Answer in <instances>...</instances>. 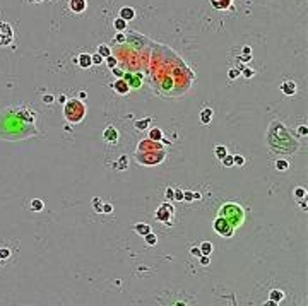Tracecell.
<instances>
[{"label": "cell", "instance_id": "cell-1", "mask_svg": "<svg viewBox=\"0 0 308 306\" xmlns=\"http://www.w3.org/2000/svg\"><path fill=\"white\" fill-rule=\"evenodd\" d=\"M84 115H86V106L81 99H67V103L63 104V116L67 122L79 123L82 122Z\"/></svg>", "mask_w": 308, "mask_h": 306}, {"label": "cell", "instance_id": "cell-2", "mask_svg": "<svg viewBox=\"0 0 308 306\" xmlns=\"http://www.w3.org/2000/svg\"><path fill=\"white\" fill-rule=\"evenodd\" d=\"M219 216H223L233 228L241 226L243 224V219H245L243 209H241L240 205H236V203H224V205L219 209Z\"/></svg>", "mask_w": 308, "mask_h": 306}, {"label": "cell", "instance_id": "cell-3", "mask_svg": "<svg viewBox=\"0 0 308 306\" xmlns=\"http://www.w3.org/2000/svg\"><path fill=\"white\" fill-rule=\"evenodd\" d=\"M214 231L221 236V238H231L233 233H235V228L228 223L223 216H219V217H216V221H214Z\"/></svg>", "mask_w": 308, "mask_h": 306}, {"label": "cell", "instance_id": "cell-4", "mask_svg": "<svg viewBox=\"0 0 308 306\" xmlns=\"http://www.w3.org/2000/svg\"><path fill=\"white\" fill-rule=\"evenodd\" d=\"M173 214H175V207L169 205V203H163V205L158 207V210H156V219L161 221V223H169Z\"/></svg>", "mask_w": 308, "mask_h": 306}, {"label": "cell", "instance_id": "cell-5", "mask_svg": "<svg viewBox=\"0 0 308 306\" xmlns=\"http://www.w3.org/2000/svg\"><path fill=\"white\" fill-rule=\"evenodd\" d=\"M12 38H14V33L10 29L9 24L5 23H0V46H7L12 43Z\"/></svg>", "mask_w": 308, "mask_h": 306}, {"label": "cell", "instance_id": "cell-6", "mask_svg": "<svg viewBox=\"0 0 308 306\" xmlns=\"http://www.w3.org/2000/svg\"><path fill=\"white\" fill-rule=\"evenodd\" d=\"M111 87H113V89L117 91V94H120V96H123V94H127V93H129V89H130L129 82H127L125 79H118L117 82H113V84H111Z\"/></svg>", "mask_w": 308, "mask_h": 306}, {"label": "cell", "instance_id": "cell-7", "mask_svg": "<svg viewBox=\"0 0 308 306\" xmlns=\"http://www.w3.org/2000/svg\"><path fill=\"white\" fill-rule=\"evenodd\" d=\"M68 7H70L72 12L81 14V12H84V10H86L88 2H86V0H70V2H68Z\"/></svg>", "mask_w": 308, "mask_h": 306}, {"label": "cell", "instance_id": "cell-8", "mask_svg": "<svg viewBox=\"0 0 308 306\" xmlns=\"http://www.w3.org/2000/svg\"><path fill=\"white\" fill-rule=\"evenodd\" d=\"M281 91H282V94H286V96H295L296 94V84L293 81H284L281 84Z\"/></svg>", "mask_w": 308, "mask_h": 306}, {"label": "cell", "instance_id": "cell-9", "mask_svg": "<svg viewBox=\"0 0 308 306\" xmlns=\"http://www.w3.org/2000/svg\"><path fill=\"white\" fill-rule=\"evenodd\" d=\"M103 139L108 142H117L118 140V130L115 127H106L103 132Z\"/></svg>", "mask_w": 308, "mask_h": 306}, {"label": "cell", "instance_id": "cell-10", "mask_svg": "<svg viewBox=\"0 0 308 306\" xmlns=\"http://www.w3.org/2000/svg\"><path fill=\"white\" fill-rule=\"evenodd\" d=\"M77 63H79V67L81 68H89L93 65L91 55H89V53H81V55L77 57Z\"/></svg>", "mask_w": 308, "mask_h": 306}, {"label": "cell", "instance_id": "cell-11", "mask_svg": "<svg viewBox=\"0 0 308 306\" xmlns=\"http://www.w3.org/2000/svg\"><path fill=\"white\" fill-rule=\"evenodd\" d=\"M212 7L217 10H226L231 7V3H233V0H211Z\"/></svg>", "mask_w": 308, "mask_h": 306}, {"label": "cell", "instance_id": "cell-12", "mask_svg": "<svg viewBox=\"0 0 308 306\" xmlns=\"http://www.w3.org/2000/svg\"><path fill=\"white\" fill-rule=\"evenodd\" d=\"M120 17L129 23V21H132L134 17H135V10H134L132 7H122L120 9Z\"/></svg>", "mask_w": 308, "mask_h": 306}, {"label": "cell", "instance_id": "cell-13", "mask_svg": "<svg viewBox=\"0 0 308 306\" xmlns=\"http://www.w3.org/2000/svg\"><path fill=\"white\" fill-rule=\"evenodd\" d=\"M269 299L272 301V303L277 304V303H281V301L284 299V293H282L281 289H272L269 293Z\"/></svg>", "mask_w": 308, "mask_h": 306}, {"label": "cell", "instance_id": "cell-14", "mask_svg": "<svg viewBox=\"0 0 308 306\" xmlns=\"http://www.w3.org/2000/svg\"><path fill=\"white\" fill-rule=\"evenodd\" d=\"M135 233L139 236H146L147 233H151V226L149 224H144V223H139V224H135Z\"/></svg>", "mask_w": 308, "mask_h": 306}, {"label": "cell", "instance_id": "cell-15", "mask_svg": "<svg viewBox=\"0 0 308 306\" xmlns=\"http://www.w3.org/2000/svg\"><path fill=\"white\" fill-rule=\"evenodd\" d=\"M211 118H212V108H204L200 113V122L204 125H207V123H211Z\"/></svg>", "mask_w": 308, "mask_h": 306}, {"label": "cell", "instance_id": "cell-16", "mask_svg": "<svg viewBox=\"0 0 308 306\" xmlns=\"http://www.w3.org/2000/svg\"><path fill=\"white\" fill-rule=\"evenodd\" d=\"M163 139V132L159 128H153L149 132V140L151 142H158V140H161Z\"/></svg>", "mask_w": 308, "mask_h": 306}, {"label": "cell", "instance_id": "cell-17", "mask_svg": "<svg viewBox=\"0 0 308 306\" xmlns=\"http://www.w3.org/2000/svg\"><path fill=\"white\" fill-rule=\"evenodd\" d=\"M200 253L202 255H211L212 253V243L211 241H204V243H200Z\"/></svg>", "mask_w": 308, "mask_h": 306}, {"label": "cell", "instance_id": "cell-18", "mask_svg": "<svg viewBox=\"0 0 308 306\" xmlns=\"http://www.w3.org/2000/svg\"><path fill=\"white\" fill-rule=\"evenodd\" d=\"M149 123H151L149 116H147V118H142V120H137L135 122V128L137 130H146L147 127H149Z\"/></svg>", "mask_w": 308, "mask_h": 306}, {"label": "cell", "instance_id": "cell-19", "mask_svg": "<svg viewBox=\"0 0 308 306\" xmlns=\"http://www.w3.org/2000/svg\"><path fill=\"white\" fill-rule=\"evenodd\" d=\"M43 207H45V203H43V200L39 198H34L31 200V210H34V212H41Z\"/></svg>", "mask_w": 308, "mask_h": 306}, {"label": "cell", "instance_id": "cell-20", "mask_svg": "<svg viewBox=\"0 0 308 306\" xmlns=\"http://www.w3.org/2000/svg\"><path fill=\"white\" fill-rule=\"evenodd\" d=\"M98 53H99L103 58H106V57L111 55V50H110V46H106V45H99L98 46Z\"/></svg>", "mask_w": 308, "mask_h": 306}, {"label": "cell", "instance_id": "cell-21", "mask_svg": "<svg viewBox=\"0 0 308 306\" xmlns=\"http://www.w3.org/2000/svg\"><path fill=\"white\" fill-rule=\"evenodd\" d=\"M113 26H115V29H117V31H123V29L127 28V21L122 19V17H118V19L113 21Z\"/></svg>", "mask_w": 308, "mask_h": 306}, {"label": "cell", "instance_id": "cell-22", "mask_svg": "<svg viewBox=\"0 0 308 306\" xmlns=\"http://www.w3.org/2000/svg\"><path fill=\"white\" fill-rule=\"evenodd\" d=\"M214 154H216V158H217V159H223L224 156L228 154V149L224 147V145H217V147L214 149Z\"/></svg>", "mask_w": 308, "mask_h": 306}, {"label": "cell", "instance_id": "cell-23", "mask_svg": "<svg viewBox=\"0 0 308 306\" xmlns=\"http://www.w3.org/2000/svg\"><path fill=\"white\" fill-rule=\"evenodd\" d=\"M289 168V163L286 161V159H277L276 161V169L277 171H288Z\"/></svg>", "mask_w": 308, "mask_h": 306}, {"label": "cell", "instance_id": "cell-24", "mask_svg": "<svg viewBox=\"0 0 308 306\" xmlns=\"http://www.w3.org/2000/svg\"><path fill=\"white\" fill-rule=\"evenodd\" d=\"M144 239H146V245H149V246H154L158 243V238H156V234H153V233H147L144 236Z\"/></svg>", "mask_w": 308, "mask_h": 306}, {"label": "cell", "instance_id": "cell-25", "mask_svg": "<svg viewBox=\"0 0 308 306\" xmlns=\"http://www.w3.org/2000/svg\"><path fill=\"white\" fill-rule=\"evenodd\" d=\"M293 193H295V198L303 200V198L306 197V190H305L303 187H298V188H295V192H293Z\"/></svg>", "mask_w": 308, "mask_h": 306}, {"label": "cell", "instance_id": "cell-26", "mask_svg": "<svg viewBox=\"0 0 308 306\" xmlns=\"http://www.w3.org/2000/svg\"><path fill=\"white\" fill-rule=\"evenodd\" d=\"M221 161H223V166H226V168L235 166V164H233V156H231V154H226L223 159H221Z\"/></svg>", "mask_w": 308, "mask_h": 306}, {"label": "cell", "instance_id": "cell-27", "mask_svg": "<svg viewBox=\"0 0 308 306\" xmlns=\"http://www.w3.org/2000/svg\"><path fill=\"white\" fill-rule=\"evenodd\" d=\"M173 200L182 202L183 200V190H180V188H173Z\"/></svg>", "mask_w": 308, "mask_h": 306}, {"label": "cell", "instance_id": "cell-28", "mask_svg": "<svg viewBox=\"0 0 308 306\" xmlns=\"http://www.w3.org/2000/svg\"><path fill=\"white\" fill-rule=\"evenodd\" d=\"M233 164L235 166H243L245 164V158L243 156H233Z\"/></svg>", "mask_w": 308, "mask_h": 306}, {"label": "cell", "instance_id": "cell-29", "mask_svg": "<svg viewBox=\"0 0 308 306\" xmlns=\"http://www.w3.org/2000/svg\"><path fill=\"white\" fill-rule=\"evenodd\" d=\"M296 133H298L300 137H306L308 135V128H306L305 125H300L298 128H296Z\"/></svg>", "mask_w": 308, "mask_h": 306}, {"label": "cell", "instance_id": "cell-30", "mask_svg": "<svg viewBox=\"0 0 308 306\" xmlns=\"http://www.w3.org/2000/svg\"><path fill=\"white\" fill-rule=\"evenodd\" d=\"M91 62L94 65H99V63H103V57L99 53H94V55H91Z\"/></svg>", "mask_w": 308, "mask_h": 306}, {"label": "cell", "instance_id": "cell-31", "mask_svg": "<svg viewBox=\"0 0 308 306\" xmlns=\"http://www.w3.org/2000/svg\"><path fill=\"white\" fill-rule=\"evenodd\" d=\"M10 257V250L9 248H0V260H7Z\"/></svg>", "mask_w": 308, "mask_h": 306}, {"label": "cell", "instance_id": "cell-32", "mask_svg": "<svg viewBox=\"0 0 308 306\" xmlns=\"http://www.w3.org/2000/svg\"><path fill=\"white\" fill-rule=\"evenodd\" d=\"M199 262H200L204 267H207V265L211 263V258H209V255H200V257H199Z\"/></svg>", "mask_w": 308, "mask_h": 306}, {"label": "cell", "instance_id": "cell-33", "mask_svg": "<svg viewBox=\"0 0 308 306\" xmlns=\"http://www.w3.org/2000/svg\"><path fill=\"white\" fill-rule=\"evenodd\" d=\"M241 70H243V77H246V79H250V77H253V75H255V70H252V68L243 67Z\"/></svg>", "mask_w": 308, "mask_h": 306}, {"label": "cell", "instance_id": "cell-34", "mask_svg": "<svg viewBox=\"0 0 308 306\" xmlns=\"http://www.w3.org/2000/svg\"><path fill=\"white\" fill-rule=\"evenodd\" d=\"M93 207H94V210H96V212H101V209H103V205H101V200H99V198H94V200H93Z\"/></svg>", "mask_w": 308, "mask_h": 306}, {"label": "cell", "instance_id": "cell-35", "mask_svg": "<svg viewBox=\"0 0 308 306\" xmlns=\"http://www.w3.org/2000/svg\"><path fill=\"white\" fill-rule=\"evenodd\" d=\"M111 74H113L115 77H118V79H122L123 75H125L123 74V70H120V68H117V67H111Z\"/></svg>", "mask_w": 308, "mask_h": 306}, {"label": "cell", "instance_id": "cell-36", "mask_svg": "<svg viewBox=\"0 0 308 306\" xmlns=\"http://www.w3.org/2000/svg\"><path fill=\"white\" fill-rule=\"evenodd\" d=\"M101 212L111 214V212H113V205H111V203H103V209H101Z\"/></svg>", "mask_w": 308, "mask_h": 306}, {"label": "cell", "instance_id": "cell-37", "mask_svg": "<svg viewBox=\"0 0 308 306\" xmlns=\"http://www.w3.org/2000/svg\"><path fill=\"white\" fill-rule=\"evenodd\" d=\"M118 163H120V164L117 166L118 169H127V156H122L120 161H118Z\"/></svg>", "mask_w": 308, "mask_h": 306}, {"label": "cell", "instance_id": "cell-38", "mask_svg": "<svg viewBox=\"0 0 308 306\" xmlns=\"http://www.w3.org/2000/svg\"><path fill=\"white\" fill-rule=\"evenodd\" d=\"M125 34H123V33L122 31H118V34L117 36H115V43H125Z\"/></svg>", "mask_w": 308, "mask_h": 306}, {"label": "cell", "instance_id": "cell-39", "mask_svg": "<svg viewBox=\"0 0 308 306\" xmlns=\"http://www.w3.org/2000/svg\"><path fill=\"white\" fill-rule=\"evenodd\" d=\"M106 65H108L110 68H111V67H117V60H115V58L111 57V55L106 57Z\"/></svg>", "mask_w": 308, "mask_h": 306}, {"label": "cell", "instance_id": "cell-40", "mask_svg": "<svg viewBox=\"0 0 308 306\" xmlns=\"http://www.w3.org/2000/svg\"><path fill=\"white\" fill-rule=\"evenodd\" d=\"M190 255H194V257H200V248H199V246H192V248H190Z\"/></svg>", "mask_w": 308, "mask_h": 306}, {"label": "cell", "instance_id": "cell-41", "mask_svg": "<svg viewBox=\"0 0 308 306\" xmlns=\"http://www.w3.org/2000/svg\"><path fill=\"white\" fill-rule=\"evenodd\" d=\"M240 75V68H231L230 70V79H236Z\"/></svg>", "mask_w": 308, "mask_h": 306}, {"label": "cell", "instance_id": "cell-42", "mask_svg": "<svg viewBox=\"0 0 308 306\" xmlns=\"http://www.w3.org/2000/svg\"><path fill=\"white\" fill-rule=\"evenodd\" d=\"M164 195H166V198L168 200H173V188H166Z\"/></svg>", "mask_w": 308, "mask_h": 306}, {"label": "cell", "instance_id": "cell-43", "mask_svg": "<svg viewBox=\"0 0 308 306\" xmlns=\"http://www.w3.org/2000/svg\"><path fill=\"white\" fill-rule=\"evenodd\" d=\"M183 200H187V202H192V192H183Z\"/></svg>", "mask_w": 308, "mask_h": 306}, {"label": "cell", "instance_id": "cell-44", "mask_svg": "<svg viewBox=\"0 0 308 306\" xmlns=\"http://www.w3.org/2000/svg\"><path fill=\"white\" fill-rule=\"evenodd\" d=\"M43 101L45 103H53V96L52 94H46V96H43Z\"/></svg>", "mask_w": 308, "mask_h": 306}, {"label": "cell", "instance_id": "cell-45", "mask_svg": "<svg viewBox=\"0 0 308 306\" xmlns=\"http://www.w3.org/2000/svg\"><path fill=\"white\" fill-rule=\"evenodd\" d=\"M86 98H88V93H86V91H81V93H79V99L84 101Z\"/></svg>", "mask_w": 308, "mask_h": 306}, {"label": "cell", "instance_id": "cell-46", "mask_svg": "<svg viewBox=\"0 0 308 306\" xmlns=\"http://www.w3.org/2000/svg\"><path fill=\"white\" fill-rule=\"evenodd\" d=\"M58 101H60L62 104H65V103H67V96H65V94H60V96H58Z\"/></svg>", "mask_w": 308, "mask_h": 306}, {"label": "cell", "instance_id": "cell-47", "mask_svg": "<svg viewBox=\"0 0 308 306\" xmlns=\"http://www.w3.org/2000/svg\"><path fill=\"white\" fill-rule=\"evenodd\" d=\"M300 203H301V205H300V207H301V210H308V205H306L305 198H303V200H300Z\"/></svg>", "mask_w": 308, "mask_h": 306}, {"label": "cell", "instance_id": "cell-48", "mask_svg": "<svg viewBox=\"0 0 308 306\" xmlns=\"http://www.w3.org/2000/svg\"><path fill=\"white\" fill-rule=\"evenodd\" d=\"M192 198L194 200H200V193H199V192H194V193H192Z\"/></svg>", "mask_w": 308, "mask_h": 306}, {"label": "cell", "instance_id": "cell-49", "mask_svg": "<svg viewBox=\"0 0 308 306\" xmlns=\"http://www.w3.org/2000/svg\"><path fill=\"white\" fill-rule=\"evenodd\" d=\"M250 58H252V57H250V55H243V57H240V58H238V60H243V62H248V60H250Z\"/></svg>", "mask_w": 308, "mask_h": 306}, {"label": "cell", "instance_id": "cell-50", "mask_svg": "<svg viewBox=\"0 0 308 306\" xmlns=\"http://www.w3.org/2000/svg\"><path fill=\"white\" fill-rule=\"evenodd\" d=\"M243 53H245V55H250V46H245V48H243Z\"/></svg>", "mask_w": 308, "mask_h": 306}, {"label": "cell", "instance_id": "cell-51", "mask_svg": "<svg viewBox=\"0 0 308 306\" xmlns=\"http://www.w3.org/2000/svg\"><path fill=\"white\" fill-rule=\"evenodd\" d=\"M33 2H43V0H33Z\"/></svg>", "mask_w": 308, "mask_h": 306}]
</instances>
